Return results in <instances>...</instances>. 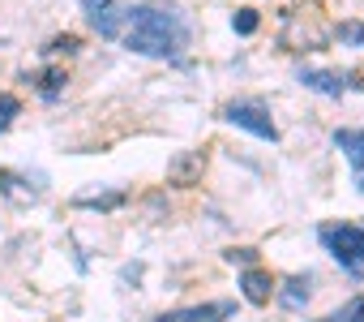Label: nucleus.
I'll list each match as a JSON object with an SVG mask.
<instances>
[{"mask_svg":"<svg viewBox=\"0 0 364 322\" xmlns=\"http://www.w3.org/2000/svg\"><path fill=\"white\" fill-rule=\"evenodd\" d=\"M120 43L150 61H185V52L193 43V22L171 0H141V5H133L124 14Z\"/></svg>","mask_w":364,"mask_h":322,"instance_id":"1","label":"nucleus"},{"mask_svg":"<svg viewBox=\"0 0 364 322\" xmlns=\"http://www.w3.org/2000/svg\"><path fill=\"white\" fill-rule=\"evenodd\" d=\"M60 86H65V73H60V69H52V73H43L39 95H43V99H56V95H60Z\"/></svg>","mask_w":364,"mask_h":322,"instance_id":"14","label":"nucleus"},{"mask_svg":"<svg viewBox=\"0 0 364 322\" xmlns=\"http://www.w3.org/2000/svg\"><path fill=\"white\" fill-rule=\"evenodd\" d=\"M240 288H245V296H249L253 305H266L270 292H274V284H270L266 271H245V275H240Z\"/></svg>","mask_w":364,"mask_h":322,"instance_id":"9","label":"nucleus"},{"mask_svg":"<svg viewBox=\"0 0 364 322\" xmlns=\"http://www.w3.org/2000/svg\"><path fill=\"white\" fill-rule=\"evenodd\" d=\"M317 241L326 245V254L343 271H351V275L364 271V228L360 224H321L317 228Z\"/></svg>","mask_w":364,"mask_h":322,"instance_id":"2","label":"nucleus"},{"mask_svg":"<svg viewBox=\"0 0 364 322\" xmlns=\"http://www.w3.org/2000/svg\"><path fill=\"white\" fill-rule=\"evenodd\" d=\"M338 39L351 48H364V26L360 22H338Z\"/></svg>","mask_w":364,"mask_h":322,"instance_id":"15","label":"nucleus"},{"mask_svg":"<svg viewBox=\"0 0 364 322\" xmlns=\"http://www.w3.org/2000/svg\"><path fill=\"white\" fill-rule=\"evenodd\" d=\"M124 202V194H86V198H77V207H95V211H112V207H120Z\"/></svg>","mask_w":364,"mask_h":322,"instance_id":"12","label":"nucleus"},{"mask_svg":"<svg viewBox=\"0 0 364 322\" xmlns=\"http://www.w3.org/2000/svg\"><path fill=\"white\" fill-rule=\"evenodd\" d=\"M48 52H52V56H56V52H77V39H73V35H65V39H56Z\"/></svg>","mask_w":364,"mask_h":322,"instance_id":"17","label":"nucleus"},{"mask_svg":"<svg viewBox=\"0 0 364 322\" xmlns=\"http://www.w3.org/2000/svg\"><path fill=\"white\" fill-rule=\"evenodd\" d=\"M300 82H304L309 90H317V95H326V99H338V95H343V78H338V73L304 69V73H300Z\"/></svg>","mask_w":364,"mask_h":322,"instance_id":"8","label":"nucleus"},{"mask_svg":"<svg viewBox=\"0 0 364 322\" xmlns=\"http://www.w3.org/2000/svg\"><path fill=\"white\" fill-rule=\"evenodd\" d=\"M321 322H364V296H351L347 305H338L330 318H321Z\"/></svg>","mask_w":364,"mask_h":322,"instance_id":"10","label":"nucleus"},{"mask_svg":"<svg viewBox=\"0 0 364 322\" xmlns=\"http://www.w3.org/2000/svg\"><path fill=\"white\" fill-rule=\"evenodd\" d=\"M236 313L232 301H210V305H189V309H171V313H159L154 322H228Z\"/></svg>","mask_w":364,"mask_h":322,"instance_id":"5","label":"nucleus"},{"mask_svg":"<svg viewBox=\"0 0 364 322\" xmlns=\"http://www.w3.org/2000/svg\"><path fill=\"white\" fill-rule=\"evenodd\" d=\"M202 168H206V155H202V150H189V155H180L176 164L167 168V177H171L176 185H193V181L202 177Z\"/></svg>","mask_w":364,"mask_h":322,"instance_id":"7","label":"nucleus"},{"mask_svg":"<svg viewBox=\"0 0 364 322\" xmlns=\"http://www.w3.org/2000/svg\"><path fill=\"white\" fill-rule=\"evenodd\" d=\"M223 120L236 125V129H245V133H253V137H262V142H274L279 137V129L270 120V108L262 99H236V103H228L223 108Z\"/></svg>","mask_w":364,"mask_h":322,"instance_id":"3","label":"nucleus"},{"mask_svg":"<svg viewBox=\"0 0 364 322\" xmlns=\"http://www.w3.org/2000/svg\"><path fill=\"white\" fill-rule=\"evenodd\" d=\"M232 26H236L240 35H253V31H257V14H253V9H240V14L232 18Z\"/></svg>","mask_w":364,"mask_h":322,"instance_id":"16","label":"nucleus"},{"mask_svg":"<svg viewBox=\"0 0 364 322\" xmlns=\"http://www.w3.org/2000/svg\"><path fill=\"white\" fill-rule=\"evenodd\" d=\"M334 146L347 155L351 181H355V189L364 194V129H334Z\"/></svg>","mask_w":364,"mask_h":322,"instance_id":"6","label":"nucleus"},{"mask_svg":"<svg viewBox=\"0 0 364 322\" xmlns=\"http://www.w3.org/2000/svg\"><path fill=\"white\" fill-rule=\"evenodd\" d=\"M18 112H22V103H18L14 95H0V133L14 125V116H18Z\"/></svg>","mask_w":364,"mask_h":322,"instance_id":"13","label":"nucleus"},{"mask_svg":"<svg viewBox=\"0 0 364 322\" xmlns=\"http://www.w3.org/2000/svg\"><path fill=\"white\" fill-rule=\"evenodd\" d=\"M309 284H313L309 275H304V279H291L287 292H283V305H287V309H300V305L309 301Z\"/></svg>","mask_w":364,"mask_h":322,"instance_id":"11","label":"nucleus"},{"mask_svg":"<svg viewBox=\"0 0 364 322\" xmlns=\"http://www.w3.org/2000/svg\"><path fill=\"white\" fill-rule=\"evenodd\" d=\"M228 262H245V266H253V262H257V254H253V249H232V254H228Z\"/></svg>","mask_w":364,"mask_h":322,"instance_id":"18","label":"nucleus"},{"mask_svg":"<svg viewBox=\"0 0 364 322\" xmlns=\"http://www.w3.org/2000/svg\"><path fill=\"white\" fill-rule=\"evenodd\" d=\"M82 9H86V18H90L99 39H120L129 5H120V0H82Z\"/></svg>","mask_w":364,"mask_h":322,"instance_id":"4","label":"nucleus"}]
</instances>
